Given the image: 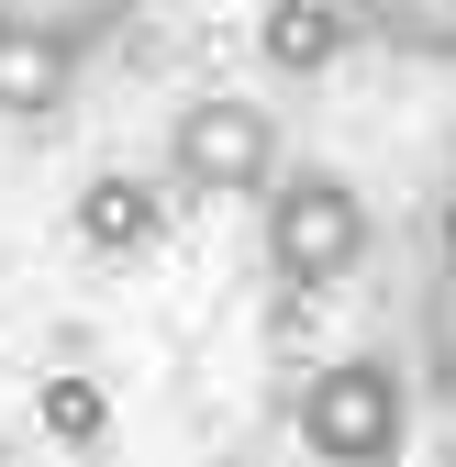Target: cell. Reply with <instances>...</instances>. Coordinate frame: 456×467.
<instances>
[{
	"label": "cell",
	"mask_w": 456,
	"mask_h": 467,
	"mask_svg": "<svg viewBox=\"0 0 456 467\" xmlns=\"http://www.w3.org/2000/svg\"><path fill=\"white\" fill-rule=\"evenodd\" d=\"M34 423H45L56 445H89L111 412H100V389H89V379H45V389H34Z\"/></svg>",
	"instance_id": "10"
},
{
	"label": "cell",
	"mask_w": 456,
	"mask_h": 467,
	"mask_svg": "<svg viewBox=\"0 0 456 467\" xmlns=\"http://www.w3.org/2000/svg\"><path fill=\"white\" fill-rule=\"evenodd\" d=\"M134 12H145V0H0V23H12V34H45L56 56H78V67H89L100 45H123Z\"/></svg>",
	"instance_id": "8"
},
{
	"label": "cell",
	"mask_w": 456,
	"mask_h": 467,
	"mask_svg": "<svg viewBox=\"0 0 456 467\" xmlns=\"http://www.w3.org/2000/svg\"><path fill=\"white\" fill-rule=\"evenodd\" d=\"M156 223H167V201H156V179H134V167H100V179L78 190V245H100V256L156 245Z\"/></svg>",
	"instance_id": "7"
},
{
	"label": "cell",
	"mask_w": 456,
	"mask_h": 467,
	"mask_svg": "<svg viewBox=\"0 0 456 467\" xmlns=\"http://www.w3.org/2000/svg\"><path fill=\"white\" fill-rule=\"evenodd\" d=\"M290 423H301L312 467H401V445H412V379L357 345V357H334V368L301 379Z\"/></svg>",
	"instance_id": "2"
},
{
	"label": "cell",
	"mask_w": 456,
	"mask_h": 467,
	"mask_svg": "<svg viewBox=\"0 0 456 467\" xmlns=\"http://www.w3.org/2000/svg\"><path fill=\"white\" fill-rule=\"evenodd\" d=\"M412 368H423V389L456 412V267L423 289V312H412Z\"/></svg>",
	"instance_id": "9"
},
{
	"label": "cell",
	"mask_w": 456,
	"mask_h": 467,
	"mask_svg": "<svg viewBox=\"0 0 456 467\" xmlns=\"http://www.w3.org/2000/svg\"><path fill=\"white\" fill-rule=\"evenodd\" d=\"M67 100H78V56H56L45 34L0 23V123H56Z\"/></svg>",
	"instance_id": "5"
},
{
	"label": "cell",
	"mask_w": 456,
	"mask_h": 467,
	"mask_svg": "<svg viewBox=\"0 0 456 467\" xmlns=\"http://www.w3.org/2000/svg\"><path fill=\"white\" fill-rule=\"evenodd\" d=\"M445 267H456V190H445Z\"/></svg>",
	"instance_id": "11"
},
{
	"label": "cell",
	"mask_w": 456,
	"mask_h": 467,
	"mask_svg": "<svg viewBox=\"0 0 456 467\" xmlns=\"http://www.w3.org/2000/svg\"><path fill=\"white\" fill-rule=\"evenodd\" d=\"M256 234H267V267L290 278V289H334V278H357L368 267V190L346 179V167H278V179L256 190Z\"/></svg>",
	"instance_id": "1"
},
{
	"label": "cell",
	"mask_w": 456,
	"mask_h": 467,
	"mask_svg": "<svg viewBox=\"0 0 456 467\" xmlns=\"http://www.w3.org/2000/svg\"><path fill=\"white\" fill-rule=\"evenodd\" d=\"M346 23L401 67H456V0H346Z\"/></svg>",
	"instance_id": "6"
},
{
	"label": "cell",
	"mask_w": 456,
	"mask_h": 467,
	"mask_svg": "<svg viewBox=\"0 0 456 467\" xmlns=\"http://www.w3.org/2000/svg\"><path fill=\"white\" fill-rule=\"evenodd\" d=\"M278 111L245 100V89H201L167 111V190H190V201H256L278 179Z\"/></svg>",
	"instance_id": "3"
},
{
	"label": "cell",
	"mask_w": 456,
	"mask_h": 467,
	"mask_svg": "<svg viewBox=\"0 0 456 467\" xmlns=\"http://www.w3.org/2000/svg\"><path fill=\"white\" fill-rule=\"evenodd\" d=\"M234 467H245V456H234Z\"/></svg>",
	"instance_id": "12"
},
{
	"label": "cell",
	"mask_w": 456,
	"mask_h": 467,
	"mask_svg": "<svg viewBox=\"0 0 456 467\" xmlns=\"http://www.w3.org/2000/svg\"><path fill=\"white\" fill-rule=\"evenodd\" d=\"M346 45H357L346 0H267V12H256V56H267L278 78H323Z\"/></svg>",
	"instance_id": "4"
}]
</instances>
